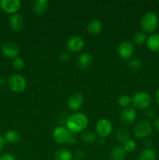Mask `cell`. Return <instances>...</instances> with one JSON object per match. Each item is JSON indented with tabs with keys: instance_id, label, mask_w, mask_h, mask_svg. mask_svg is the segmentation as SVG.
Segmentation results:
<instances>
[{
	"instance_id": "6da1fadb",
	"label": "cell",
	"mask_w": 159,
	"mask_h": 160,
	"mask_svg": "<svg viewBox=\"0 0 159 160\" xmlns=\"http://www.w3.org/2000/svg\"><path fill=\"white\" fill-rule=\"evenodd\" d=\"M89 123L88 117L82 112L74 113L66 120V128L73 134L82 131L87 127Z\"/></svg>"
},
{
	"instance_id": "7a4b0ae2",
	"label": "cell",
	"mask_w": 159,
	"mask_h": 160,
	"mask_svg": "<svg viewBox=\"0 0 159 160\" xmlns=\"http://www.w3.org/2000/svg\"><path fill=\"white\" fill-rule=\"evenodd\" d=\"M52 136L54 140L59 144L74 143L76 142V138L73 137V133H72L67 128L59 126L53 131Z\"/></svg>"
},
{
	"instance_id": "3957f363",
	"label": "cell",
	"mask_w": 159,
	"mask_h": 160,
	"mask_svg": "<svg viewBox=\"0 0 159 160\" xmlns=\"http://www.w3.org/2000/svg\"><path fill=\"white\" fill-rule=\"evenodd\" d=\"M158 17L157 14L152 11L147 12L143 16L140 21V26L143 32L152 33L157 29L158 26Z\"/></svg>"
},
{
	"instance_id": "277c9868",
	"label": "cell",
	"mask_w": 159,
	"mask_h": 160,
	"mask_svg": "<svg viewBox=\"0 0 159 160\" xmlns=\"http://www.w3.org/2000/svg\"><path fill=\"white\" fill-rule=\"evenodd\" d=\"M131 103L137 109H147L151 104V97L147 92H137L131 98Z\"/></svg>"
},
{
	"instance_id": "5b68a950",
	"label": "cell",
	"mask_w": 159,
	"mask_h": 160,
	"mask_svg": "<svg viewBox=\"0 0 159 160\" xmlns=\"http://www.w3.org/2000/svg\"><path fill=\"white\" fill-rule=\"evenodd\" d=\"M8 85L12 92L20 93L26 89V81L22 75L13 74L9 77Z\"/></svg>"
},
{
	"instance_id": "8992f818",
	"label": "cell",
	"mask_w": 159,
	"mask_h": 160,
	"mask_svg": "<svg viewBox=\"0 0 159 160\" xmlns=\"http://www.w3.org/2000/svg\"><path fill=\"white\" fill-rule=\"evenodd\" d=\"M152 132V126L147 120L140 121L134 127V135L138 138H144L148 137Z\"/></svg>"
},
{
	"instance_id": "52a82bcc",
	"label": "cell",
	"mask_w": 159,
	"mask_h": 160,
	"mask_svg": "<svg viewBox=\"0 0 159 160\" xmlns=\"http://www.w3.org/2000/svg\"><path fill=\"white\" fill-rule=\"evenodd\" d=\"M95 129L98 135L104 138L111 134L112 131V124L108 119H101L96 123Z\"/></svg>"
},
{
	"instance_id": "ba28073f",
	"label": "cell",
	"mask_w": 159,
	"mask_h": 160,
	"mask_svg": "<svg viewBox=\"0 0 159 160\" xmlns=\"http://www.w3.org/2000/svg\"><path fill=\"white\" fill-rule=\"evenodd\" d=\"M2 52L9 59H16L18 57L20 48L13 42H6L2 46Z\"/></svg>"
},
{
	"instance_id": "9c48e42d",
	"label": "cell",
	"mask_w": 159,
	"mask_h": 160,
	"mask_svg": "<svg viewBox=\"0 0 159 160\" xmlns=\"http://www.w3.org/2000/svg\"><path fill=\"white\" fill-rule=\"evenodd\" d=\"M0 6L5 12L12 15L17 13L21 6V2L20 0H1Z\"/></svg>"
},
{
	"instance_id": "30bf717a",
	"label": "cell",
	"mask_w": 159,
	"mask_h": 160,
	"mask_svg": "<svg viewBox=\"0 0 159 160\" xmlns=\"http://www.w3.org/2000/svg\"><path fill=\"white\" fill-rule=\"evenodd\" d=\"M118 53L123 59H129L133 56L134 46L131 42L126 41L123 42L118 48Z\"/></svg>"
},
{
	"instance_id": "8fae6325",
	"label": "cell",
	"mask_w": 159,
	"mask_h": 160,
	"mask_svg": "<svg viewBox=\"0 0 159 160\" xmlns=\"http://www.w3.org/2000/svg\"><path fill=\"white\" fill-rule=\"evenodd\" d=\"M66 46L70 51L77 52L84 48V41L80 36L73 35L68 39L66 42Z\"/></svg>"
},
{
	"instance_id": "7c38bea8",
	"label": "cell",
	"mask_w": 159,
	"mask_h": 160,
	"mask_svg": "<svg viewBox=\"0 0 159 160\" xmlns=\"http://www.w3.org/2000/svg\"><path fill=\"white\" fill-rule=\"evenodd\" d=\"M84 96L81 93L73 94L67 100V106L71 110L76 111L80 109L84 103Z\"/></svg>"
},
{
	"instance_id": "4fadbf2b",
	"label": "cell",
	"mask_w": 159,
	"mask_h": 160,
	"mask_svg": "<svg viewBox=\"0 0 159 160\" xmlns=\"http://www.w3.org/2000/svg\"><path fill=\"white\" fill-rule=\"evenodd\" d=\"M120 117H121L122 122L124 124H132L134 123L136 118H137V112L133 108H124L121 112Z\"/></svg>"
},
{
	"instance_id": "5bb4252c",
	"label": "cell",
	"mask_w": 159,
	"mask_h": 160,
	"mask_svg": "<svg viewBox=\"0 0 159 160\" xmlns=\"http://www.w3.org/2000/svg\"><path fill=\"white\" fill-rule=\"evenodd\" d=\"M9 23L11 29L13 31L18 32V31H21L23 29L24 20H23V16L17 12V13L11 15V17H9Z\"/></svg>"
},
{
	"instance_id": "9a60e30c",
	"label": "cell",
	"mask_w": 159,
	"mask_h": 160,
	"mask_svg": "<svg viewBox=\"0 0 159 160\" xmlns=\"http://www.w3.org/2000/svg\"><path fill=\"white\" fill-rule=\"evenodd\" d=\"M49 7V2L48 0H37L33 4V12L37 15L45 13Z\"/></svg>"
},
{
	"instance_id": "2e32d148",
	"label": "cell",
	"mask_w": 159,
	"mask_h": 160,
	"mask_svg": "<svg viewBox=\"0 0 159 160\" xmlns=\"http://www.w3.org/2000/svg\"><path fill=\"white\" fill-rule=\"evenodd\" d=\"M147 47L151 52L159 51V34L154 33L151 34L147 39Z\"/></svg>"
},
{
	"instance_id": "e0dca14e",
	"label": "cell",
	"mask_w": 159,
	"mask_h": 160,
	"mask_svg": "<svg viewBox=\"0 0 159 160\" xmlns=\"http://www.w3.org/2000/svg\"><path fill=\"white\" fill-rule=\"evenodd\" d=\"M93 62V57L89 53H82L77 58V64L80 68L87 69Z\"/></svg>"
},
{
	"instance_id": "ac0fdd59",
	"label": "cell",
	"mask_w": 159,
	"mask_h": 160,
	"mask_svg": "<svg viewBox=\"0 0 159 160\" xmlns=\"http://www.w3.org/2000/svg\"><path fill=\"white\" fill-rule=\"evenodd\" d=\"M102 30V23L98 19H93L87 24V31L90 34L96 35Z\"/></svg>"
},
{
	"instance_id": "d6986e66",
	"label": "cell",
	"mask_w": 159,
	"mask_h": 160,
	"mask_svg": "<svg viewBox=\"0 0 159 160\" xmlns=\"http://www.w3.org/2000/svg\"><path fill=\"white\" fill-rule=\"evenodd\" d=\"M126 152L123 146L117 145L112 148L111 152V160H125Z\"/></svg>"
},
{
	"instance_id": "ffe728a7",
	"label": "cell",
	"mask_w": 159,
	"mask_h": 160,
	"mask_svg": "<svg viewBox=\"0 0 159 160\" xmlns=\"http://www.w3.org/2000/svg\"><path fill=\"white\" fill-rule=\"evenodd\" d=\"M55 160H73L74 156L73 153L65 148L58 149L55 153Z\"/></svg>"
},
{
	"instance_id": "44dd1931",
	"label": "cell",
	"mask_w": 159,
	"mask_h": 160,
	"mask_svg": "<svg viewBox=\"0 0 159 160\" xmlns=\"http://www.w3.org/2000/svg\"><path fill=\"white\" fill-rule=\"evenodd\" d=\"M20 134L18 131H14V130H10L8 131L5 134L4 139L6 142H9L11 144H17L20 141Z\"/></svg>"
},
{
	"instance_id": "7402d4cb",
	"label": "cell",
	"mask_w": 159,
	"mask_h": 160,
	"mask_svg": "<svg viewBox=\"0 0 159 160\" xmlns=\"http://www.w3.org/2000/svg\"><path fill=\"white\" fill-rule=\"evenodd\" d=\"M115 136H116V138L118 142L124 144L126 141L129 140L130 134H129V132L126 129H124V128H120V129H118V131H116Z\"/></svg>"
},
{
	"instance_id": "603a6c76",
	"label": "cell",
	"mask_w": 159,
	"mask_h": 160,
	"mask_svg": "<svg viewBox=\"0 0 159 160\" xmlns=\"http://www.w3.org/2000/svg\"><path fill=\"white\" fill-rule=\"evenodd\" d=\"M156 153L151 148H146L143 150L139 156V160H155Z\"/></svg>"
},
{
	"instance_id": "cb8c5ba5",
	"label": "cell",
	"mask_w": 159,
	"mask_h": 160,
	"mask_svg": "<svg viewBox=\"0 0 159 160\" xmlns=\"http://www.w3.org/2000/svg\"><path fill=\"white\" fill-rule=\"evenodd\" d=\"M147 34L143 31H138L133 36V42L134 44H136L137 45L144 44L147 42Z\"/></svg>"
},
{
	"instance_id": "d4e9b609",
	"label": "cell",
	"mask_w": 159,
	"mask_h": 160,
	"mask_svg": "<svg viewBox=\"0 0 159 160\" xmlns=\"http://www.w3.org/2000/svg\"><path fill=\"white\" fill-rule=\"evenodd\" d=\"M81 138H82L83 142H86V143H93L96 140V135L94 133L90 131H85L81 135Z\"/></svg>"
},
{
	"instance_id": "484cf974",
	"label": "cell",
	"mask_w": 159,
	"mask_h": 160,
	"mask_svg": "<svg viewBox=\"0 0 159 160\" xmlns=\"http://www.w3.org/2000/svg\"><path fill=\"white\" fill-rule=\"evenodd\" d=\"M128 66L130 68V70L135 71V70H139L140 69H141L142 66H143V62H142V61L140 59L136 58V59H133L129 61Z\"/></svg>"
},
{
	"instance_id": "4316f807",
	"label": "cell",
	"mask_w": 159,
	"mask_h": 160,
	"mask_svg": "<svg viewBox=\"0 0 159 160\" xmlns=\"http://www.w3.org/2000/svg\"><path fill=\"white\" fill-rule=\"evenodd\" d=\"M123 148L126 152H132L137 148V144L133 140L129 139L123 144Z\"/></svg>"
},
{
	"instance_id": "83f0119b",
	"label": "cell",
	"mask_w": 159,
	"mask_h": 160,
	"mask_svg": "<svg viewBox=\"0 0 159 160\" xmlns=\"http://www.w3.org/2000/svg\"><path fill=\"white\" fill-rule=\"evenodd\" d=\"M118 102L120 106L126 108L131 103V98L126 95H123L118 98Z\"/></svg>"
},
{
	"instance_id": "f1b7e54d",
	"label": "cell",
	"mask_w": 159,
	"mask_h": 160,
	"mask_svg": "<svg viewBox=\"0 0 159 160\" xmlns=\"http://www.w3.org/2000/svg\"><path fill=\"white\" fill-rule=\"evenodd\" d=\"M12 66L17 70H21L24 67V61L21 58L17 57L14 59L13 61H12Z\"/></svg>"
},
{
	"instance_id": "f546056e",
	"label": "cell",
	"mask_w": 159,
	"mask_h": 160,
	"mask_svg": "<svg viewBox=\"0 0 159 160\" xmlns=\"http://www.w3.org/2000/svg\"><path fill=\"white\" fill-rule=\"evenodd\" d=\"M0 160H16V159L10 153H5L0 156Z\"/></svg>"
},
{
	"instance_id": "4dcf8cb0",
	"label": "cell",
	"mask_w": 159,
	"mask_h": 160,
	"mask_svg": "<svg viewBox=\"0 0 159 160\" xmlns=\"http://www.w3.org/2000/svg\"><path fill=\"white\" fill-rule=\"evenodd\" d=\"M70 59V56L67 52H62L60 55V60L62 62H69Z\"/></svg>"
},
{
	"instance_id": "1f68e13d",
	"label": "cell",
	"mask_w": 159,
	"mask_h": 160,
	"mask_svg": "<svg viewBox=\"0 0 159 160\" xmlns=\"http://www.w3.org/2000/svg\"><path fill=\"white\" fill-rule=\"evenodd\" d=\"M145 115L147 117L148 119H154L155 118L156 116V112L153 109H148L146 112H145Z\"/></svg>"
},
{
	"instance_id": "d6a6232c",
	"label": "cell",
	"mask_w": 159,
	"mask_h": 160,
	"mask_svg": "<svg viewBox=\"0 0 159 160\" xmlns=\"http://www.w3.org/2000/svg\"><path fill=\"white\" fill-rule=\"evenodd\" d=\"M85 156V153L84 152H83L82 150H78L76 153H75V157L78 159H81L83 158H84Z\"/></svg>"
},
{
	"instance_id": "836d02e7",
	"label": "cell",
	"mask_w": 159,
	"mask_h": 160,
	"mask_svg": "<svg viewBox=\"0 0 159 160\" xmlns=\"http://www.w3.org/2000/svg\"><path fill=\"white\" fill-rule=\"evenodd\" d=\"M6 141H5L4 139V137H2L1 135H0V152H2V150L3 149V148H4L5 145H6Z\"/></svg>"
},
{
	"instance_id": "e575fe53",
	"label": "cell",
	"mask_w": 159,
	"mask_h": 160,
	"mask_svg": "<svg viewBox=\"0 0 159 160\" xmlns=\"http://www.w3.org/2000/svg\"><path fill=\"white\" fill-rule=\"evenodd\" d=\"M154 127L159 131V117L155 118V120H154Z\"/></svg>"
},
{
	"instance_id": "d590c367",
	"label": "cell",
	"mask_w": 159,
	"mask_h": 160,
	"mask_svg": "<svg viewBox=\"0 0 159 160\" xmlns=\"http://www.w3.org/2000/svg\"><path fill=\"white\" fill-rule=\"evenodd\" d=\"M155 100L157 104L159 106V88H157L155 92Z\"/></svg>"
},
{
	"instance_id": "8d00e7d4",
	"label": "cell",
	"mask_w": 159,
	"mask_h": 160,
	"mask_svg": "<svg viewBox=\"0 0 159 160\" xmlns=\"http://www.w3.org/2000/svg\"><path fill=\"white\" fill-rule=\"evenodd\" d=\"M5 84V81L2 79V78H0V86H3Z\"/></svg>"
},
{
	"instance_id": "74e56055",
	"label": "cell",
	"mask_w": 159,
	"mask_h": 160,
	"mask_svg": "<svg viewBox=\"0 0 159 160\" xmlns=\"http://www.w3.org/2000/svg\"><path fill=\"white\" fill-rule=\"evenodd\" d=\"M0 109H1V107H0Z\"/></svg>"
}]
</instances>
